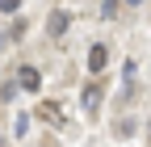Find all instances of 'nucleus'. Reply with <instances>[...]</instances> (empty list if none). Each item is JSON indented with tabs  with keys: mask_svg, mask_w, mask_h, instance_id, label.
<instances>
[{
	"mask_svg": "<svg viewBox=\"0 0 151 147\" xmlns=\"http://www.w3.org/2000/svg\"><path fill=\"white\" fill-rule=\"evenodd\" d=\"M67 25H71L67 9H55V13H50V21H46V34H50V38H63V34H67Z\"/></svg>",
	"mask_w": 151,
	"mask_h": 147,
	"instance_id": "nucleus-1",
	"label": "nucleus"
},
{
	"mask_svg": "<svg viewBox=\"0 0 151 147\" xmlns=\"http://www.w3.org/2000/svg\"><path fill=\"white\" fill-rule=\"evenodd\" d=\"M17 84H21L25 93H38V88H42V71L38 67H21L17 71Z\"/></svg>",
	"mask_w": 151,
	"mask_h": 147,
	"instance_id": "nucleus-2",
	"label": "nucleus"
},
{
	"mask_svg": "<svg viewBox=\"0 0 151 147\" xmlns=\"http://www.w3.org/2000/svg\"><path fill=\"white\" fill-rule=\"evenodd\" d=\"M109 67V50H105V42H97L88 50V71H105Z\"/></svg>",
	"mask_w": 151,
	"mask_h": 147,
	"instance_id": "nucleus-3",
	"label": "nucleus"
},
{
	"mask_svg": "<svg viewBox=\"0 0 151 147\" xmlns=\"http://www.w3.org/2000/svg\"><path fill=\"white\" fill-rule=\"evenodd\" d=\"M97 105H101V88H97V84H88V88H84V109L92 114Z\"/></svg>",
	"mask_w": 151,
	"mask_h": 147,
	"instance_id": "nucleus-4",
	"label": "nucleus"
},
{
	"mask_svg": "<svg viewBox=\"0 0 151 147\" xmlns=\"http://www.w3.org/2000/svg\"><path fill=\"white\" fill-rule=\"evenodd\" d=\"M21 9V0H0V13H17Z\"/></svg>",
	"mask_w": 151,
	"mask_h": 147,
	"instance_id": "nucleus-5",
	"label": "nucleus"
},
{
	"mask_svg": "<svg viewBox=\"0 0 151 147\" xmlns=\"http://www.w3.org/2000/svg\"><path fill=\"white\" fill-rule=\"evenodd\" d=\"M126 4H143V0H126Z\"/></svg>",
	"mask_w": 151,
	"mask_h": 147,
	"instance_id": "nucleus-6",
	"label": "nucleus"
},
{
	"mask_svg": "<svg viewBox=\"0 0 151 147\" xmlns=\"http://www.w3.org/2000/svg\"><path fill=\"white\" fill-rule=\"evenodd\" d=\"M0 42H4V30H0Z\"/></svg>",
	"mask_w": 151,
	"mask_h": 147,
	"instance_id": "nucleus-7",
	"label": "nucleus"
}]
</instances>
